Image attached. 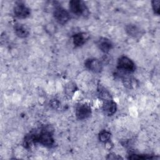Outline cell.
<instances>
[{
    "instance_id": "obj_3",
    "label": "cell",
    "mask_w": 160,
    "mask_h": 160,
    "mask_svg": "<svg viewBox=\"0 0 160 160\" xmlns=\"http://www.w3.org/2000/svg\"><path fill=\"white\" fill-rule=\"evenodd\" d=\"M118 68L125 72H133L135 70V64L128 57L122 56L120 57L118 61Z\"/></svg>"
},
{
    "instance_id": "obj_7",
    "label": "cell",
    "mask_w": 160,
    "mask_h": 160,
    "mask_svg": "<svg viewBox=\"0 0 160 160\" xmlns=\"http://www.w3.org/2000/svg\"><path fill=\"white\" fill-rule=\"evenodd\" d=\"M102 110L108 116H112L117 110L116 103L112 99L105 101L102 106Z\"/></svg>"
},
{
    "instance_id": "obj_6",
    "label": "cell",
    "mask_w": 160,
    "mask_h": 160,
    "mask_svg": "<svg viewBox=\"0 0 160 160\" xmlns=\"http://www.w3.org/2000/svg\"><path fill=\"white\" fill-rule=\"evenodd\" d=\"M84 65L88 70L95 73L100 72L102 69V64L101 62L96 58H89L86 59L84 62Z\"/></svg>"
},
{
    "instance_id": "obj_5",
    "label": "cell",
    "mask_w": 160,
    "mask_h": 160,
    "mask_svg": "<svg viewBox=\"0 0 160 160\" xmlns=\"http://www.w3.org/2000/svg\"><path fill=\"white\" fill-rule=\"evenodd\" d=\"M14 14L19 19H25L30 15L31 11L23 2H18L14 7Z\"/></svg>"
},
{
    "instance_id": "obj_14",
    "label": "cell",
    "mask_w": 160,
    "mask_h": 160,
    "mask_svg": "<svg viewBox=\"0 0 160 160\" xmlns=\"http://www.w3.org/2000/svg\"><path fill=\"white\" fill-rule=\"evenodd\" d=\"M155 158L151 156V155H147V154H131L129 155V157L128 159H154Z\"/></svg>"
},
{
    "instance_id": "obj_11",
    "label": "cell",
    "mask_w": 160,
    "mask_h": 160,
    "mask_svg": "<svg viewBox=\"0 0 160 160\" xmlns=\"http://www.w3.org/2000/svg\"><path fill=\"white\" fill-rule=\"evenodd\" d=\"M127 33L132 37H138L141 34L140 29L134 24H129L126 26Z\"/></svg>"
},
{
    "instance_id": "obj_2",
    "label": "cell",
    "mask_w": 160,
    "mask_h": 160,
    "mask_svg": "<svg viewBox=\"0 0 160 160\" xmlns=\"http://www.w3.org/2000/svg\"><path fill=\"white\" fill-rule=\"evenodd\" d=\"M53 16L56 21L62 25L67 23L71 18L68 11L60 6H55Z\"/></svg>"
},
{
    "instance_id": "obj_15",
    "label": "cell",
    "mask_w": 160,
    "mask_h": 160,
    "mask_svg": "<svg viewBox=\"0 0 160 160\" xmlns=\"http://www.w3.org/2000/svg\"><path fill=\"white\" fill-rule=\"evenodd\" d=\"M123 82L124 86L128 88H132L136 84L134 79L129 77L124 78L123 79Z\"/></svg>"
},
{
    "instance_id": "obj_1",
    "label": "cell",
    "mask_w": 160,
    "mask_h": 160,
    "mask_svg": "<svg viewBox=\"0 0 160 160\" xmlns=\"http://www.w3.org/2000/svg\"><path fill=\"white\" fill-rule=\"evenodd\" d=\"M69 9L74 14L84 17L89 16V9L83 1L80 0H72L69 2Z\"/></svg>"
},
{
    "instance_id": "obj_9",
    "label": "cell",
    "mask_w": 160,
    "mask_h": 160,
    "mask_svg": "<svg viewBox=\"0 0 160 160\" xmlns=\"http://www.w3.org/2000/svg\"><path fill=\"white\" fill-rule=\"evenodd\" d=\"M89 36L86 32H78L75 34L72 37L73 44L76 47L82 46L88 39Z\"/></svg>"
},
{
    "instance_id": "obj_8",
    "label": "cell",
    "mask_w": 160,
    "mask_h": 160,
    "mask_svg": "<svg viewBox=\"0 0 160 160\" xmlns=\"http://www.w3.org/2000/svg\"><path fill=\"white\" fill-rule=\"evenodd\" d=\"M14 32L17 36L20 38H27L29 34V31L28 28L22 24L17 23L14 26Z\"/></svg>"
},
{
    "instance_id": "obj_4",
    "label": "cell",
    "mask_w": 160,
    "mask_h": 160,
    "mask_svg": "<svg viewBox=\"0 0 160 160\" xmlns=\"http://www.w3.org/2000/svg\"><path fill=\"white\" fill-rule=\"evenodd\" d=\"M91 114V108L88 103H81L77 106L76 115L78 119L83 120L88 118Z\"/></svg>"
},
{
    "instance_id": "obj_10",
    "label": "cell",
    "mask_w": 160,
    "mask_h": 160,
    "mask_svg": "<svg viewBox=\"0 0 160 160\" xmlns=\"http://www.w3.org/2000/svg\"><path fill=\"white\" fill-rule=\"evenodd\" d=\"M98 46L103 52H108L112 48V43L109 39L101 38L98 41Z\"/></svg>"
},
{
    "instance_id": "obj_16",
    "label": "cell",
    "mask_w": 160,
    "mask_h": 160,
    "mask_svg": "<svg viewBox=\"0 0 160 160\" xmlns=\"http://www.w3.org/2000/svg\"><path fill=\"white\" fill-rule=\"evenodd\" d=\"M152 8L155 14L159 15V4L160 1L159 0H153L151 2Z\"/></svg>"
},
{
    "instance_id": "obj_13",
    "label": "cell",
    "mask_w": 160,
    "mask_h": 160,
    "mask_svg": "<svg viewBox=\"0 0 160 160\" xmlns=\"http://www.w3.org/2000/svg\"><path fill=\"white\" fill-rule=\"evenodd\" d=\"M111 134L110 132L106 130H102L99 134V139L103 143H107L111 139Z\"/></svg>"
},
{
    "instance_id": "obj_12",
    "label": "cell",
    "mask_w": 160,
    "mask_h": 160,
    "mask_svg": "<svg viewBox=\"0 0 160 160\" xmlns=\"http://www.w3.org/2000/svg\"><path fill=\"white\" fill-rule=\"evenodd\" d=\"M98 96L104 102L112 99L109 92L103 87H99L98 88Z\"/></svg>"
},
{
    "instance_id": "obj_17",
    "label": "cell",
    "mask_w": 160,
    "mask_h": 160,
    "mask_svg": "<svg viewBox=\"0 0 160 160\" xmlns=\"http://www.w3.org/2000/svg\"><path fill=\"white\" fill-rule=\"evenodd\" d=\"M50 105L54 109H57L59 106V102L57 99H53L51 101Z\"/></svg>"
}]
</instances>
